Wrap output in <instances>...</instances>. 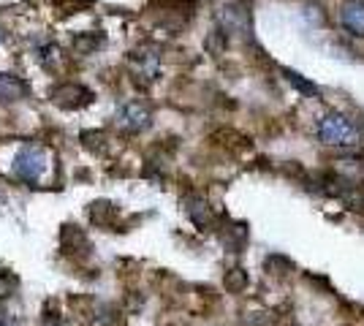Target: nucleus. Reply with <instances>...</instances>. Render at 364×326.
I'll return each mask as SVG.
<instances>
[{"label": "nucleus", "instance_id": "nucleus-13", "mask_svg": "<svg viewBox=\"0 0 364 326\" xmlns=\"http://www.w3.org/2000/svg\"><path fill=\"white\" fill-rule=\"evenodd\" d=\"M223 245L231 253H242V248L247 245V226L245 223H228V229L223 232Z\"/></svg>", "mask_w": 364, "mask_h": 326}, {"label": "nucleus", "instance_id": "nucleus-12", "mask_svg": "<svg viewBox=\"0 0 364 326\" xmlns=\"http://www.w3.org/2000/svg\"><path fill=\"white\" fill-rule=\"evenodd\" d=\"M117 217V207L107 199H98V202L90 204V220L95 226H101V229H109L112 226V220Z\"/></svg>", "mask_w": 364, "mask_h": 326}, {"label": "nucleus", "instance_id": "nucleus-10", "mask_svg": "<svg viewBox=\"0 0 364 326\" xmlns=\"http://www.w3.org/2000/svg\"><path fill=\"white\" fill-rule=\"evenodd\" d=\"M31 95L28 82H22L14 74H0V104H14Z\"/></svg>", "mask_w": 364, "mask_h": 326}, {"label": "nucleus", "instance_id": "nucleus-6", "mask_svg": "<svg viewBox=\"0 0 364 326\" xmlns=\"http://www.w3.org/2000/svg\"><path fill=\"white\" fill-rule=\"evenodd\" d=\"M218 28L226 36H250V14L242 3H223L218 11Z\"/></svg>", "mask_w": 364, "mask_h": 326}, {"label": "nucleus", "instance_id": "nucleus-5", "mask_svg": "<svg viewBox=\"0 0 364 326\" xmlns=\"http://www.w3.org/2000/svg\"><path fill=\"white\" fill-rule=\"evenodd\" d=\"M114 123L120 131L125 134H141V131H147L152 125V112L147 104H141V101H128V104H122L117 109V117H114Z\"/></svg>", "mask_w": 364, "mask_h": 326}, {"label": "nucleus", "instance_id": "nucleus-22", "mask_svg": "<svg viewBox=\"0 0 364 326\" xmlns=\"http://www.w3.org/2000/svg\"><path fill=\"white\" fill-rule=\"evenodd\" d=\"M0 41H3V33H0Z\"/></svg>", "mask_w": 364, "mask_h": 326}, {"label": "nucleus", "instance_id": "nucleus-20", "mask_svg": "<svg viewBox=\"0 0 364 326\" xmlns=\"http://www.w3.org/2000/svg\"><path fill=\"white\" fill-rule=\"evenodd\" d=\"M19 288V278L11 272H0V299H9L11 294H16Z\"/></svg>", "mask_w": 364, "mask_h": 326}, {"label": "nucleus", "instance_id": "nucleus-21", "mask_svg": "<svg viewBox=\"0 0 364 326\" xmlns=\"http://www.w3.org/2000/svg\"><path fill=\"white\" fill-rule=\"evenodd\" d=\"M0 326H9V313L0 310Z\"/></svg>", "mask_w": 364, "mask_h": 326}, {"label": "nucleus", "instance_id": "nucleus-9", "mask_svg": "<svg viewBox=\"0 0 364 326\" xmlns=\"http://www.w3.org/2000/svg\"><path fill=\"white\" fill-rule=\"evenodd\" d=\"M340 22L350 36L364 38V0H346L340 9Z\"/></svg>", "mask_w": 364, "mask_h": 326}, {"label": "nucleus", "instance_id": "nucleus-15", "mask_svg": "<svg viewBox=\"0 0 364 326\" xmlns=\"http://www.w3.org/2000/svg\"><path fill=\"white\" fill-rule=\"evenodd\" d=\"M283 77H286V82H289L291 87H296L299 93H304V95H316V98L321 95L318 85H313L310 79H304L302 74H299V71H291V68H283Z\"/></svg>", "mask_w": 364, "mask_h": 326}, {"label": "nucleus", "instance_id": "nucleus-14", "mask_svg": "<svg viewBox=\"0 0 364 326\" xmlns=\"http://www.w3.org/2000/svg\"><path fill=\"white\" fill-rule=\"evenodd\" d=\"M223 286H226V291H231V294H242L245 288L250 286V278H247V272H245L242 266H231V269H226V275H223Z\"/></svg>", "mask_w": 364, "mask_h": 326}, {"label": "nucleus", "instance_id": "nucleus-11", "mask_svg": "<svg viewBox=\"0 0 364 326\" xmlns=\"http://www.w3.org/2000/svg\"><path fill=\"white\" fill-rule=\"evenodd\" d=\"M104 41H107V36L104 33H76L74 38H71V49H74L76 55H92V52H98V49L104 47Z\"/></svg>", "mask_w": 364, "mask_h": 326}, {"label": "nucleus", "instance_id": "nucleus-4", "mask_svg": "<svg viewBox=\"0 0 364 326\" xmlns=\"http://www.w3.org/2000/svg\"><path fill=\"white\" fill-rule=\"evenodd\" d=\"M49 101L58 109L65 112H76V109H85L92 104V90H87L85 85H76V82H60L55 87H49Z\"/></svg>", "mask_w": 364, "mask_h": 326}, {"label": "nucleus", "instance_id": "nucleus-3", "mask_svg": "<svg viewBox=\"0 0 364 326\" xmlns=\"http://www.w3.org/2000/svg\"><path fill=\"white\" fill-rule=\"evenodd\" d=\"M46 171V153L41 147H22L14 158V177L28 183V185H36L41 183Z\"/></svg>", "mask_w": 364, "mask_h": 326}, {"label": "nucleus", "instance_id": "nucleus-19", "mask_svg": "<svg viewBox=\"0 0 364 326\" xmlns=\"http://www.w3.org/2000/svg\"><path fill=\"white\" fill-rule=\"evenodd\" d=\"M264 266L272 272V275H277V278H283V275H289L291 269H294V261H289V259H283V256H269L267 261H264Z\"/></svg>", "mask_w": 364, "mask_h": 326}, {"label": "nucleus", "instance_id": "nucleus-17", "mask_svg": "<svg viewBox=\"0 0 364 326\" xmlns=\"http://www.w3.org/2000/svg\"><path fill=\"white\" fill-rule=\"evenodd\" d=\"M41 63H44L46 71H58L63 63V49L58 44H49V47L41 49Z\"/></svg>", "mask_w": 364, "mask_h": 326}, {"label": "nucleus", "instance_id": "nucleus-7", "mask_svg": "<svg viewBox=\"0 0 364 326\" xmlns=\"http://www.w3.org/2000/svg\"><path fill=\"white\" fill-rule=\"evenodd\" d=\"M60 248L65 256H71V259H85V256H90V239H87V234L85 229H79L76 223H65L60 229Z\"/></svg>", "mask_w": 364, "mask_h": 326}, {"label": "nucleus", "instance_id": "nucleus-18", "mask_svg": "<svg viewBox=\"0 0 364 326\" xmlns=\"http://www.w3.org/2000/svg\"><path fill=\"white\" fill-rule=\"evenodd\" d=\"M204 47H207L210 55H223L226 47H228V36L220 31V28H215V31L207 36V44H204Z\"/></svg>", "mask_w": 364, "mask_h": 326}, {"label": "nucleus", "instance_id": "nucleus-2", "mask_svg": "<svg viewBox=\"0 0 364 326\" xmlns=\"http://www.w3.org/2000/svg\"><path fill=\"white\" fill-rule=\"evenodd\" d=\"M128 65H131V74L139 85H152L161 77V47L152 41L139 44L128 52Z\"/></svg>", "mask_w": 364, "mask_h": 326}, {"label": "nucleus", "instance_id": "nucleus-8", "mask_svg": "<svg viewBox=\"0 0 364 326\" xmlns=\"http://www.w3.org/2000/svg\"><path fill=\"white\" fill-rule=\"evenodd\" d=\"M182 207H185V215L191 217V223L201 229V232H207V229H213L215 223V212L210 202L204 199V196H198V193H188L185 199H182Z\"/></svg>", "mask_w": 364, "mask_h": 326}, {"label": "nucleus", "instance_id": "nucleus-16", "mask_svg": "<svg viewBox=\"0 0 364 326\" xmlns=\"http://www.w3.org/2000/svg\"><path fill=\"white\" fill-rule=\"evenodd\" d=\"M82 144L90 150V153H107V147H109V136L104 134V131H85L82 134Z\"/></svg>", "mask_w": 364, "mask_h": 326}, {"label": "nucleus", "instance_id": "nucleus-1", "mask_svg": "<svg viewBox=\"0 0 364 326\" xmlns=\"http://www.w3.org/2000/svg\"><path fill=\"white\" fill-rule=\"evenodd\" d=\"M362 136V131L356 128V123L340 114V112H329L323 114L318 123V139L329 147H353Z\"/></svg>", "mask_w": 364, "mask_h": 326}]
</instances>
